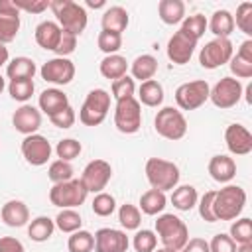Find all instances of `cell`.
Listing matches in <instances>:
<instances>
[{
  "label": "cell",
  "mask_w": 252,
  "mask_h": 252,
  "mask_svg": "<svg viewBox=\"0 0 252 252\" xmlns=\"http://www.w3.org/2000/svg\"><path fill=\"white\" fill-rule=\"evenodd\" d=\"M246 205V191L240 185H226L215 193L213 213L217 220H234Z\"/></svg>",
  "instance_id": "1"
},
{
  "label": "cell",
  "mask_w": 252,
  "mask_h": 252,
  "mask_svg": "<svg viewBox=\"0 0 252 252\" xmlns=\"http://www.w3.org/2000/svg\"><path fill=\"white\" fill-rule=\"evenodd\" d=\"M49 8L53 10L57 24L63 32L73 35H81L85 32L89 18H87V10L81 4L73 0H53L49 2Z\"/></svg>",
  "instance_id": "2"
},
{
  "label": "cell",
  "mask_w": 252,
  "mask_h": 252,
  "mask_svg": "<svg viewBox=\"0 0 252 252\" xmlns=\"http://www.w3.org/2000/svg\"><path fill=\"white\" fill-rule=\"evenodd\" d=\"M156 234L159 236L163 248H171V250H177V252L189 240L187 224L179 217L169 215V213H163V215L158 217V220H156Z\"/></svg>",
  "instance_id": "3"
},
{
  "label": "cell",
  "mask_w": 252,
  "mask_h": 252,
  "mask_svg": "<svg viewBox=\"0 0 252 252\" xmlns=\"http://www.w3.org/2000/svg\"><path fill=\"white\" fill-rule=\"evenodd\" d=\"M179 167L173 161L161 158H150L146 161V179L150 181L152 189L158 191H173L179 183Z\"/></svg>",
  "instance_id": "4"
},
{
  "label": "cell",
  "mask_w": 252,
  "mask_h": 252,
  "mask_svg": "<svg viewBox=\"0 0 252 252\" xmlns=\"http://www.w3.org/2000/svg\"><path fill=\"white\" fill-rule=\"evenodd\" d=\"M108 108H110V94L108 91L104 89H93L83 106L79 108V120L85 124V126H98L104 122L106 114H108Z\"/></svg>",
  "instance_id": "5"
},
{
  "label": "cell",
  "mask_w": 252,
  "mask_h": 252,
  "mask_svg": "<svg viewBox=\"0 0 252 252\" xmlns=\"http://www.w3.org/2000/svg\"><path fill=\"white\" fill-rule=\"evenodd\" d=\"M87 195H89V191L81 179H69L63 183H55L49 189V201H51V205H55L59 209H75L85 203Z\"/></svg>",
  "instance_id": "6"
},
{
  "label": "cell",
  "mask_w": 252,
  "mask_h": 252,
  "mask_svg": "<svg viewBox=\"0 0 252 252\" xmlns=\"http://www.w3.org/2000/svg\"><path fill=\"white\" fill-rule=\"evenodd\" d=\"M154 128L161 138L175 142L185 136L187 120L181 110H177L173 106H163L161 110H158V114L154 118Z\"/></svg>",
  "instance_id": "7"
},
{
  "label": "cell",
  "mask_w": 252,
  "mask_h": 252,
  "mask_svg": "<svg viewBox=\"0 0 252 252\" xmlns=\"http://www.w3.org/2000/svg\"><path fill=\"white\" fill-rule=\"evenodd\" d=\"M114 126L122 134H136L142 126V104L136 96L116 100L114 108Z\"/></svg>",
  "instance_id": "8"
},
{
  "label": "cell",
  "mask_w": 252,
  "mask_h": 252,
  "mask_svg": "<svg viewBox=\"0 0 252 252\" xmlns=\"http://www.w3.org/2000/svg\"><path fill=\"white\" fill-rule=\"evenodd\" d=\"M211 87L207 81H189L175 89V102L181 110H197L209 100Z\"/></svg>",
  "instance_id": "9"
},
{
  "label": "cell",
  "mask_w": 252,
  "mask_h": 252,
  "mask_svg": "<svg viewBox=\"0 0 252 252\" xmlns=\"http://www.w3.org/2000/svg\"><path fill=\"white\" fill-rule=\"evenodd\" d=\"M232 41L228 37H215L205 43V47L199 53V63L205 69H217L230 61L232 57Z\"/></svg>",
  "instance_id": "10"
},
{
  "label": "cell",
  "mask_w": 252,
  "mask_h": 252,
  "mask_svg": "<svg viewBox=\"0 0 252 252\" xmlns=\"http://www.w3.org/2000/svg\"><path fill=\"white\" fill-rule=\"evenodd\" d=\"M242 93H244V89H242V83L238 79H234V77H222L211 89L209 98L213 100V104L217 108L226 110V108H232V106L238 104V100L242 98Z\"/></svg>",
  "instance_id": "11"
},
{
  "label": "cell",
  "mask_w": 252,
  "mask_h": 252,
  "mask_svg": "<svg viewBox=\"0 0 252 252\" xmlns=\"http://www.w3.org/2000/svg\"><path fill=\"white\" fill-rule=\"evenodd\" d=\"M112 177V167L108 161L104 159H93L85 165L81 181L87 187L89 193H100L102 189H106L108 181Z\"/></svg>",
  "instance_id": "12"
},
{
  "label": "cell",
  "mask_w": 252,
  "mask_h": 252,
  "mask_svg": "<svg viewBox=\"0 0 252 252\" xmlns=\"http://www.w3.org/2000/svg\"><path fill=\"white\" fill-rule=\"evenodd\" d=\"M51 152H53V148H51L49 140L41 134H30L22 140V156L26 158V161L30 165H35V167L45 165L47 159L51 158Z\"/></svg>",
  "instance_id": "13"
},
{
  "label": "cell",
  "mask_w": 252,
  "mask_h": 252,
  "mask_svg": "<svg viewBox=\"0 0 252 252\" xmlns=\"http://www.w3.org/2000/svg\"><path fill=\"white\" fill-rule=\"evenodd\" d=\"M39 75L43 81L53 85H69L75 77V65L67 57H53L45 61L39 69Z\"/></svg>",
  "instance_id": "14"
},
{
  "label": "cell",
  "mask_w": 252,
  "mask_h": 252,
  "mask_svg": "<svg viewBox=\"0 0 252 252\" xmlns=\"http://www.w3.org/2000/svg\"><path fill=\"white\" fill-rule=\"evenodd\" d=\"M93 236L94 252H126L130 246L126 232L118 228H98Z\"/></svg>",
  "instance_id": "15"
},
{
  "label": "cell",
  "mask_w": 252,
  "mask_h": 252,
  "mask_svg": "<svg viewBox=\"0 0 252 252\" xmlns=\"http://www.w3.org/2000/svg\"><path fill=\"white\" fill-rule=\"evenodd\" d=\"M197 47V41L191 39L187 33H183L181 30H177L169 41H167V57L171 63L175 65H185L189 63V59L193 57V51Z\"/></svg>",
  "instance_id": "16"
},
{
  "label": "cell",
  "mask_w": 252,
  "mask_h": 252,
  "mask_svg": "<svg viewBox=\"0 0 252 252\" xmlns=\"http://www.w3.org/2000/svg\"><path fill=\"white\" fill-rule=\"evenodd\" d=\"M224 142L228 152L234 156H246L252 152V134L242 124H228L224 130Z\"/></svg>",
  "instance_id": "17"
},
{
  "label": "cell",
  "mask_w": 252,
  "mask_h": 252,
  "mask_svg": "<svg viewBox=\"0 0 252 252\" xmlns=\"http://www.w3.org/2000/svg\"><path fill=\"white\" fill-rule=\"evenodd\" d=\"M12 124L24 136L35 134L39 130V126H41V112L35 106H32V104H22L12 114Z\"/></svg>",
  "instance_id": "18"
},
{
  "label": "cell",
  "mask_w": 252,
  "mask_h": 252,
  "mask_svg": "<svg viewBox=\"0 0 252 252\" xmlns=\"http://www.w3.org/2000/svg\"><path fill=\"white\" fill-rule=\"evenodd\" d=\"M0 217H2L4 224L12 226V228H20V226L28 224V220H30V209H28V205L24 201L12 199V201H8V203L2 205Z\"/></svg>",
  "instance_id": "19"
},
{
  "label": "cell",
  "mask_w": 252,
  "mask_h": 252,
  "mask_svg": "<svg viewBox=\"0 0 252 252\" xmlns=\"http://www.w3.org/2000/svg\"><path fill=\"white\" fill-rule=\"evenodd\" d=\"M61 28L57 22H51V20H45L41 24H37L35 28V43L41 47V49H47V51H55L59 39H61Z\"/></svg>",
  "instance_id": "20"
},
{
  "label": "cell",
  "mask_w": 252,
  "mask_h": 252,
  "mask_svg": "<svg viewBox=\"0 0 252 252\" xmlns=\"http://www.w3.org/2000/svg\"><path fill=\"white\" fill-rule=\"evenodd\" d=\"M39 112H45L47 116H53L57 112H61L63 108L69 106V96L59 91V89H45L41 94H39Z\"/></svg>",
  "instance_id": "21"
},
{
  "label": "cell",
  "mask_w": 252,
  "mask_h": 252,
  "mask_svg": "<svg viewBox=\"0 0 252 252\" xmlns=\"http://www.w3.org/2000/svg\"><path fill=\"white\" fill-rule=\"evenodd\" d=\"M209 173L217 183H228L236 175V161L228 156H213L209 161Z\"/></svg>",
  "instance_id": "22"
},
{
  "label": "cell",
  "mask_w": 252,
  "mask_h": 252,
  "mask_svg": "<svg viewBox=\"0 0 252 252\" xmlns=\"http://www.w3.org/2000/svg\"><path fill=\"white\" fill-rule=\"evenodd\" d=\"M100 24H102L104 32H112V33H120L122 35V32L130 24V16L122 6H110V8L104 10Z\"/></svg>",
  "instance_id": "23"
},
{
  "label": "cell",
  "mask_w": 252,
  "mask_h": 252,
  "mask_svg": "<svg viewBox=\"0 0 252 252\" xmlns=\"http://www.w3.org/2000/svg\"><path fill=\"white\" fill-rule=\"evenodd\" d=\"M207 28L215 37H228L234 32V16L228 10H217L211 20H207Z\"/></svg>",
  "instance_id": "24"
},
{
  "label": "cell",
  "mask_w": 252,
  "mask_h": 252,
  "mask_svg": "<svg viewBox=\"0 0 252 252\" xmlns=\"http://www.w3.org/2000/svg\"><path fill=\"white\" fill-rule=\"evenodd\" d=\"M130 71H132V79H138V81H150L154 79V75L158 73V59L150 53H144V55H138L132 65H130Z\"/></svg>",
  "instance_id": "25"
},
{
  "label": "cell",
  "mask_w": 252,
  "mask_h": 252,
  "mask_svg": "<svg viewBox=\"0 0 252 252\" xmlns=\"http://www.w3.org/2000/svg\"><path fill=\"white\" fill-rule=\"evenodd\" d=\"M159 20L167 26H175L185 18V4L181 0H161L158 4Z\"/></svg>",
  "instance_id": "26"
},
{
  "label": "cell",
  "mask_w": 252,
  "mask_h": 252,
  "mask_svg": "<svg viewBox=\"0 0 252 252\" xmlns=\"http://www.w3.org/2000/svg\"><path fill=\"white\" fill-rule=\"evenodd\" d=\"M138 102L146 106H159L163 102V87L159 81L150 79L144 81L138 89Z\"/></svg>",
  "instance_id": "27"
},
{
  "label": "cell",
  "mask_w": 252,
  "mask_h": 252,
  "mask_svg": "<svg viewBox=\"0 0 252 252\" xmlns=\"http://www.w3.org/2000/svg\"><path fill=\"white\" fill-rule=\"evenodd\" d=\"M165 203H167V197L163 191H158V189H148L146 193H142L140 197V211L144 215H159L163 213L165 209Z\"/></svg>",
  "instance_id": "28"
},
{
  "label": "cell",
  "mask_w": 252,
  "mask_h": 252,
  "mask_svg": "<svg viewBox=\"0 0 252 252\" xmlns=\"http://www.w3.org/2000/svg\"><path fill=\"white\" fill-rule=\"evenodd\" d=\"M100 75L104 77V79H112V81H116V79H120V77H124L126 75V71H128V61H126V57H122V55H118V53H114V55H106L102 61H100Z\"/></svg>",
  "instance_id": "29"
},
{
  "label": "cell",
  "mask_w": 252,
  "mask_h": 252,
  "mask_svg": "<svg viewBox=\"0 0 252 252\" xmlns=\"http://www.w3.org/2000/svg\"><path fill=\"white\" fill-rule=\"evenodd\" d=\"M35 63L30 57H14L8 65H6V75L10 81L14 79H33L35 75Z\"/></svg>",
  "instance_id": "30"
},
{
  "label": "cell",
  "mask_w": 252,
  "mask_h": 252,
  "mask_svg": "<svg viewBox=\"0 0 252 252\" xmlns=\"http://www.w3.org/2000/svg\"><path fill=\"white\" fill-rule=\"evenodd\" d=\"M199 201L197 189L193 185H179L171 193V203L177 211H191Z\"/></svg>",
  "instance_id": "31"
},
{
  "label": "cell",
  "mask_w": 252,
  "mask_h": 252,
  "mask_svg": "<svg viewBox=\"0 0 252 252\" xmlns=\"http://www.w3.org/2000/svg\"><path fill=\"white\" fill-rule=\"evenodd\" d=\"M53 230H55V222L49 219V217H35L32 222H30V226H28V236L33 240V242H45V240H49L51 238V234H53Z\"/></svg>",
  "instance_id": "32"
},
{
  "label": "cell",
  "mask_w": 252,
  "mask_h": 252,
  "mask_svg": "<svg viewBox=\"0 0 252 252\" xmlns=\"http://www.w3.org/2000/svg\"><path fill=\"white\" fill-rule=\"evenodd\" d=\"M53 222H55V226H57L61 232L73 234L75 230H81L83 219H81V215H79L75 209H61Z\"/></svg>",
  "instance_id": "33"
},
{
  "label": "cell",
  "mask_w": 252,
  "mask_h": 252,
  "mask_svg": "<svg viewBox=\"0 0 252 252\" xmlns=\"http://www.w3.org/2000/svg\"><path fill=\"white\" fill-rule=\"evenodd\" d=\"M183 33H187L191 39L199 41L203 37V33L207 32V18L203 14H193V16H185L179 28Z\"/></svg>",
  "instance_id": "34"
},
{
  "label": "cell",
  "mask_w": 252,
  "mask_h": 252,
  "mask_svg": "<svg viewBox=\"0 0 252 252\" xmlns=\"http://www.w3.org/2000/svg\"><path fill=\"white\" fill-rule=\"evenodd\" d=\"M234 244H252V220L248 217H242L230 224V234H228Z\"/></svg>",
  "instance_id": "35"
},
{
  "label": "cell",
  "mask_w": 252,
  "mask_h": 252,
  "mask_svg": "<svg viewBox=\"0 0 252 252\" xmlns=\"http://www.w3.org/2000/svg\"><path fill=\"white\" fill-rule=\"evenodd\" d=\"M33 91H35V85H33L32 79H14V81H10V85H8L10 96H12L14 100H18V102L30 100L32 94H33Z\"/></svg>",
  "instance_id": "36"
},
{
  "label": "cell",
  "mask_w": 252,
  "mask_h": 252,
  "mask_svg": "<svg viewBox=\"0 0 252 252\" xmlns=\"http://www.w3.org/2000/svg\"><path fill=\"white\" fill-rule=\"evenodd\" d=\"M118 220L126 230H138V226L142 222V213H140V209L136 205L124 203L118 209Z\"/></svg>",
  "instance_id": "37"
},
{
  "label": "cell",
  "mask_w": 252,
  "mask_h": 252,
  "mask_svg": "<svg viewBox=\"0 0 252 252\" xmlns=\"http://www.w3.org/2000/svg\"><path fill=\"white\" fill-rule=\"evenodd\" d=\"M69 252H91L94 248V236L89 230H75L67 240Z\"/></svg>",
  "instance_id": "38"
},
{
  "label": "cell",
  "mask_w": 252,
  "mask_h": 252,
  "mask_svg": "<svg viewBox=\"0 0 252 252\" xmlns=\"http://www.w3.org/2000/svg\"><path fill=\"white\" fill-rule=\"evenodd\" d=\"M81 152H83V146L75 138H65V140L57 142V146H55V154L63 161H73L75 158H79Z\"/></svg>",
  "instance_id": "39"
},
{
  "label": "cell",
  "mask_w": 252,
  "mask_h": 252,
  "mask_svg": "<svg viewBox=\"0 0 252 252\" xmlns=\"http://www.w3.org/2000/svg\"><path fill=\"white\" fill-rule=\"evenodd\" d=\"M20 32V16H0V43L6 45L16 39Z\"/></svg>",
  "instance_id": "40"
},
{
  "label": "cell",
  "mask_w": 252,
  "mask_h": 252,
  "mask_svg": "<svg viewBox=\"0 0 252 252\" xmlns=\"http://www.w3.org/2000/svg\"><path fill=\"white\" fill-rule=\"evenodd\" d=\"M47 177L53 181V185L73 179V165H71V161H63V159L51 161V165L47 169Z\"/></svg>",
  "instance_id": "41"
},
{
  "label": "cell",
  "mask_w": 252,
  "mask_h": 252,
  "mask_svg": "<svg viewBox=\"0 0 252 252\" xmlns=\"http://www.w3.org/2000/svg\"><path fill=\"white\" fill-rule=\"evenodd\" d=\"M132 246L136 252H154L156 246H158V234L154 230H148V228H142L134 234V240H132Z\"/></svg>",
  "instance_id": "42"
},
{
  "label": "cell",
  "mask_w": 252,
  "mask_h": 252,
  "mask_svg": "<svg viewBox=\"0 0 252 252\" xmlns=\"http://www.w3.org/2000/svg\"><path fill=\"white\" fill-rule=\"evenodd\" d=\"M91 207H93V213L94 215H98V217H110L114 213V209H116V201H114V197L110 193L100 191V193L94 195Z\"/></svg>",
  "instance_id": "43"
},
{
  "label": "cell",
  "mask_w": 252,
  "mask_h": 252,
  "mask_svg": "<svg viewBox=\"0 0 252 252\" xmlns=\"http://www.w3.org/2000/svg\"><path fill=\"white\" fill-rule=\"evenodd\" d=\"M234 26L246 33L248 37L252 35V2H242L236 8V18H234Z\"/></svg>",
  "instance_id": "44"
},
{
  "label": "cell",
  "mask_w": 252,
  "mask_h": 252,
  "mask_svg": "<svg viewBox=\"0 0 252 252\" xmlns=\"http://www.w3.org/2000/svg\"><path fill=\"white\" fill-rule=\"evenodd\" d=\"M96 45L102 53L106 55H114L120 47H122V35L120 33H112V32H100L98 33V39H96Z\"/></svg>",
  "instance_id": "45"
},
{
  "label": "cell",
  "mask_w": 252,
  "mask_h": 252,
  "mask_svg": "<svg viewBox=\"0 0 252 252\" xmlns=\"http://www.w3.org/2000/svg\"><path fill=\"white\" fill-rule=\"evenodd\" d=\"M134 91H136V83H134V79L128 77V75H124V77L112 81V96H114L116 100L134 96Z\"/></svg>",
  "instance_id": "46"
},
{
  "label": "cell",
  "mask_w": 252,
  "mask_h": 252,
  "mask_svg": "<svg viewBox=\"0 0 252 252\" xmlns=\"http://www.w3.org/2000/svg\"><path fill=\"white\" fill-rule=\"evenodd\" d=\"M215 193L217 191H207L197 203V207H199V215H201V219L203 220H207V222H217V217H215V213H213V201H215Z\"/></svg>",
  "instance_id": "47"
},
{
  "label": "cell",
  "mask_w": 252,
  "mask_h": 252,
  "mask_svg": "<svg viewBox=\"0 0 252 252\" xmlns=\"http://www.w3.org/2000/svg\"><path fill=\"white\" fill-rule=\"evenodd\" d=\"M228 65H230V71L236 79H250L252 77V63L250 61H246L238 55H232Z\"/></svg>",
  "instance_id": "48"
},
{
  "label": "cell",
  "mask_w": 252,
  "mask_h": 252,
  "mask_svg": "<svg viewBox=\"0 0 252 252\" xmlns=\"http://www.w3.org/2000/svg\"><path fill=\"white\" fill-rule=\"evenodd\" d=\"M209 250H211V252H236V244H234V240H232L228 234L219 232V234H215V236L211 238Z\"/></svg>",
  "instance_id": "49"
},
{
  "label": "cell",
  "mask_w": 252,
  "mask_h": 252,
  "mask_svg": "<svg viewBox=\"0 0 252 252\" xmlns=\"http://www.w3.org/2000/svg\"><path fill=\"white\" fill-rule=\"evenodd\" d=\"M49 120H51V124H53V126L67 130V128H71V126L75 124V120H77V114H75L73 106L69 104V106H67V108H63L61 112H57V114L49 116Z\"/></svg>",
  "instance_id": "50"
},
{
  "label": "cell",
  "mask_w": 252,
  "mask_h": 252,
  "mask_svg": "<svg viewBox=\"0 0 252 252\" xmlns=\"http://www.w3.org/2000/svg\"><path fill=\"white\" fill-rule=\"evenodd\" d=\"M75 47H77V35L61 32V39H59V43H57L53 53H57V57H67V55H71L75 51Z\"/></svg>",
  "instance_id": "51"
},
{
  "label": "cell",
  "mask_w": 252,
  "mask_h": 252,
  "mask_svg": "<svg viewBox=\"0 0 252 252\" xmlns=\"http://www.w3.org/2000/svg\"><path fill=\"white\" fill-rule=\"evenodd\" d=\"M14 4L18 6V10H26L30 14H41L43 10L49 8V0H35V2H22V0H18Z\"/></svg>",
  "instance_id": "52"
},
{
  "label": "cell",
  "mask_w": 252,
  "mask_h": 252,
  "mask_svg": "<svg viewBox=\"0 0 252 252\" xmlns=\"http://www.w3.org/2000/svg\"><path fill=\"white\" fill-rule=\"evenodd\" d=\"M0 252H26L24 244L14 236H2L0 238Z\"/></svg>",
  "instance_id": "53"
},
{
  "label": "cell",
  "mask_w": 252,
  "mask_h": 252,
  "mask_svg": "<svg viewBox=\"0 0 252 252\" xmlns=\"http://www.w3.org/2000/svg\"><path fill=\"white\" fill-rule=\"evenodd\" d=\"M179 252H211V250H209V242L205 238H189L187 244Z\"/></svg>",
  "instance_id": "54"
},
{
  "label": "cell",
  "mask_w": 252,
  "mask_h": 252,
  "mask_svg": "<svg viewBox=\"0 0 252 252\" xmlns=\"http://www.w3.org/2000/svg\"><path fill=\"white\" fill-rule=\"evenodd\" d=\"M0 16H20V10L12 0H0Z\"/></svg>",
  "instance_id": "55"
},
{
  "label": "cell",
  "mask_w": 252,
  "mask_h": 252,
  "mask_svg": "<svg viewBox=\"0 0 252 252\" xmlns=\"http://www.w3.org/2000/svg\"><path fill=\"white\" fill-rule=\"evenodd\" d=\"M236 55L252 63V39L242 41V43H240V47H238V51H236Z\"/></svg>",
  "instance_id": "56"
},
{
  "label": "cell",
  "mask_w": 252,
  "mask_h": 252,
  "mask_svg": "<svg viewBox=\"0 0 252 252\" xmlns=\"http://www.w3.org/2000/svg\"><path fill=\"white\" fill-rule=\"evenodd\" d=\"M8 57H10V53H8V47L0 43V67H2L4 63H8Z\"/></svg>",
  "instance_id": "57"
},
{
  "label": "cell",
  "mask_w": 252,
  "mask_h": 252,
  "mask_svg": "<svg viewBox=\"0 0 252 252\" xmlns=\"http://www.w3.org/2000/svg\"><path fill=\"white\" fill-rule=\"evenodd\" d=\"M87 6L89 8H102L104 6V0H96V2L94 0H87Z\"/></svg>",
  "instance_id": "58"
},
{
  "label": "cell",
  "mask_w": 252,
  "mask_h": 252,
  "mask_svg": "<svg viewBox=\"0 0 252 252\" xmlns=\"http://www.w3.org/2000/svg\"><path fill=\"white\" fill-rule=\"evenodd\" d=\"M236 252H252V244H238Z\"/></svg>",
  "instance_id": "59"
},
{
  "label": "cell",
  "mask_w": 252,
  "mask_h": 252,
  "mask_svg": "<svg viewBox=\"0 0 252 252\" xmlns=\"http://www.w3.org/2000/svg\"><path fill=\"white\" fill-rule=\"evenodd\" d=\"M246 102H248V104H252V85H248V87H246Z\"/></svg>",
  "instance_id": "60"
},
{
  "label": "cell",
  "mask_w": 252,
  "mask_h": 252,
  "mask_svg": "<svg viewBox=\"0 0 252 252\" xmlns=\"http://www.w3.org/2000/svg\"><path fill=\"white\" fill-rule=\"evenodd\" d=\"M4 87H6V83H4V77H2V75H0V93H2V91H4Z\"/></svg>",
  "instance_id": "61"
},
{
  "label": "cell",
  "mask_w": 252,
  "mask_h": 252,
  "mask_svg": "<svg viewBox=\"0 0 252 252\" xmlns=\"http://www.w3.org/2000/svg\"><path fill=\"white\" fill-rule=\"evenodd\" d=\"M154 252H177V250H171V248H159V250H154Z\"/></svg>",
  "instance_id": "62"
}]
</instances>
